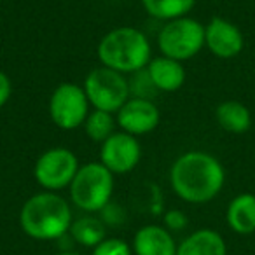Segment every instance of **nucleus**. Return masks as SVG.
<instances>
[{
	"mask_svg": "<svg viewBox=\"0 0 255 255\" xmlns=\"http://www.w3.org/2000/svg\"><path fill=\"white\" fill-rule=\"evenodd\" d=\"M147 72H149L150 81L157 91L173 93L180 89L185 82V68L182 61L171 60L166 56L152 58L150 63L147 65Z\"/></svg>",
	"mask_w": 255,
	"mask_h": 255,
	"instance_id": "nucleus-13",
	"label": "nucleus"
},
{
	"mask_svg": "<svg viewBox=\"0 0 255 255\" xmlns=\"http://www.w3.org/2000/svg\"><path fill=\"white\" fill-rule=\"evenodd\" d=\"M157 46L166 58L177 61L191 60L205 47V25L189 16L166 21L159 30Z\"/></svg>",
	"mask_w": 255,
	"mask_h": 255,
	"instance_id": "nucleus-5",
	"label": "nucleus"
},
{
	"mask_svg": "<svg viewBox=\"0 0 255 255\" xmlns=\"http://www.w3.org/2000/svg\"><path fill=\"white\" fill-rule=\"evenodd\" d=\"M0 2H2V0H0Z\"/></svg>",
	"mask_w": 255,
	"mask_h": 255,
	"instance_id": "nucleus-24",
	"label": "nucleus"
},
{
	"mask_svg": "<svg viewBox=\"0 0 255 255\" xmlns=\"http://www.w3.org/2000/svg\"><path fill=\"white\" fill-rule=\"evenodd\" d=\"M98 58L103 67L121 74H135L152 60V49L145 33L133 26H119L102 37Z\"/></svg>",
	"mask_w": 255,
	"mask_h": 255,
	"instance_id": "nucleus-3",
	"label": "nucleus"
},
{
	"mask_svg": "<svg viewBox=\"0 0 255 255\" xmlns=\"http://www.w3.org/2000/svg\"><path fill=\"white\" fill-rule=\"evenodd\" d=\"M56 255H81V254H77V252H70V250H65V252H60V254H56Z\"/></svg>",
	"mask_w": 255,
	"mask_h": 255,
	"instance_id": "nucleus-23",
	"label": "nucleus"
},
{
	"mask_svg": "<svg viewBox=\"0 0 255 255\" xmlns=\"http://www.w3.org/2000/svg\"><path fill=\"white\" fill-rule=\"evenodd\" d=\"M116 121L124 133L133 136L147 135L159 124V109L152 100L129 98L117 112Z\"/></svg>",
	"mask_w": 255,
	"mask_h": 255,
	"instance_id": "nucleus-10",
	"label": "nucleus"
},
{
	"mask_svg": "<svg viewBox=\"0 0 255 255\" xmlns=\"http://www.w3.org/2000/svg\"><path fill=\"white\" fill-rule=\"evenodd\" d=\"M226 220L231 231L241 236L255 233V194L241 192L231 199L226 212Z\"/></svg>",
	"mask_w": 255,
	"mask_h": 255,
	"instance_id": "nucleus-15",
	"label": "nucleus"
},
{
	"mask_svg": "<svg viewBox=\"0 0 255 255\" xmlns=\"http://www.w3.org/2000/svg\"><path fill=\"white\" fill-rule=\"evenodd\" d=\"M84 131L93 142L103 143L110 135H114V128H116V121L110 112L105 110H91L89 116L84 121Z\"/></svg>",
	"mask_w": 255,
	"mask_h": 255,
	"instance_id": "nucleus-19",
	"label": "nucleus"
},
{
	"mask_svg": "<svg viewBox=\"0 0 255 255\" xmlns=\"http://www.w3.org/2000/svg\"><path fill=\"white\" fill-rule=\"evenodd\" d=\"M205 46L220 60L236 58L245 47V37L234 23L224 18H212L205 25Z\"/></svg>",
	"mask_w": 255,
	"mask_h": 255,
	"instance_id": "nucleus-11",
	"label": "nucleus"
},
{
	"mask_svg": "<svg viewBox=\"0 0 255 255\" xmlns=\"http://www.w3.org/2000/svg\"><path fill=\"white\" fill-rule=\"evenodd\" d=\"M91 255H133V248L121 238H105L93 248Z\"/></svg>",
	"mask_w": 255,
	"mask_h": 255,
	"instance_id": "nucleus-20",
	"label": "nucleus"
},
{
	"mask_svg": "<svg viewBox=\"0 0 255 255\" xmlns=\"http://www.w3.org/2000/svg\"><path fill=\"white\" fill-rule=\"evenodd\" d=\"M215 117L219 126L227 133L240 135V133L248 131L252 126V114L248 107L234 100L220 103L215 110Z\"/></svg>",
	"mask_w": 255,
	"mask_h": 255,
	"instance_id": "nucleus-16",
	"label": "nucleus"
},
{
	"mask_svg": "<svg viewBox=\"0 0 255 255\" xmlns=\"http://www.w3.org/2000/svg\"><path fill=\"white\" fill-rule=\"evenodd\" d=\"M177 255H227L222 234L213 229H198L178 243Z\"/></svg>",
	"mask_w": 255,
	"mask_h": 255,
	"instance_id": "nucleus-14",
	"label": "nucleus"
},
{
	"mask_svg": "<svg viewBox=\"0 0 255 255\" xmlns=\"http://www.w3.org/2000/svg\"><path fill=\"white\" fill-rule=\"evenodd\" d=\"M68 234L75 243L88 248H95L96 245H100L107 238V227L102 219L86 215L72 222Z\"/></svg>",
	"mask_w": 255,
	"mask_h": 255,
	"instance_id": "nucleus-17",
	"label": "nucleus"
},
{
	"mask_svg": "<svg viewBox=\"0 0 255 255\" xmlns=\"http://www.w3.org/2000/svg\"><path fill=\"white\" fill-rule=\"evenodd\" d=\"M79 168L77 156L70 149L53 147L39 156L33 166V177L44 191L58 192L70 187Z\"/></svg>",
	"mask_w": 255,
	"mask_h": 255,
	"instance_id": "nucleus-7",
	"label": "nucleus"
},
{
	"mask_svg": "<svg viewBox=\"0 0 255 255\" xmlns=\"http://www.w3.org/2000/svg\"><path fill=\"white\" fill-rule=\"evenodd\" d=\"M72 222L74 217L68 201L51 191L33 194L19 212L21 231L39 241H54L67 236Z\"/></svg>",
	"mask_w": 255,
	"mask_h": 255,
	"instance_id": "nucleus-2",
	"label": "nucleus"
},
{
	"mask_svg": "<svg viewBox=\"0 0 255 255\" xmlns=\"http://www.w3.org/2000/svg\"><path fill=\"white\" fill-rule=\"evenodd\" d=\"M70 199L86 213L102 212L110 205L114 192V173L102 163H86L79 168L70 184Z\"/></svg>",
	"mask_w": 255,
	"mask_h": 255,
	"instance_id": "nucleus-4",
	"label": "nucleus"
},
{
	"mask_svg": "<svg viewBox=\"0 0 255 255\" xmlns=\"http://www.w3.org/2000/svg\"><path fill=\"white\" fill-rule=\"evenodd\" d=\"M82 88L89 103L96 110H105L110 114H117L121 107L131 98L129 81L124 77V74L107 67L93 68Z\"/></svg>",
	"mask_w": 255,
	"mask_h": 255,
	"instance_id": "nucleus-6",
	"label": "nucleus"
},
{
	"mask_svg": "<svg viewBox=\"0 0 255 255\" xmlns=\"http://www.w3.org/2000/svg\"><path fill=\"white\" fill-rule=\"evenodd\" d=\"M189 224L187 217H185L184 212L180 210H168L164 213V227H166L170 233H177V231L185 229Z\"/></svg>",
	"mask_w": 255,
	"mask_h": 255,
	"instance_id": "nucleus-21",
	"label": "nucleus"
},
{
	"mask_svg": "<svg viewBox=\"0 0 255 255\" xmlns=\"http://www.w3.org/2000/svg\"><path fill=\"white\" fill-rule=\"evenodd\" d=\"M12 95V82L5 72L0 70V109L9 102Z\"/></svg>",
	"mask_w": 255,
	"mask_h": 255,
	"instance_id": "nucleus-22",
	"label": "nucleus"
},
{
	"mask_svg": "<svg viewBox=\"0 0 255 255\" xmlns=\"http://www.w3.org/2000/svg\"><path fill=\"white\" fill-rule=\"evenodd\" d=\"M147 14L163 21H171L187 16L196 5V0H142Z\"/></svg>",
	"mask_w": 255,
	"mask_h": 255,
	"instance_id": "nucleus-18",
	"label": "nucleus"
},
{
	"mask_svg": "<svg viewBox=\"0 0 255 255\" xmlns=\"http://www.w3.org/2000/svg\"><path fill=\"white\" fill-rule=\"evenodd\" d=\"M170 184L185 203L205 205L220 194L226 184V170L212 154L189 150L171 164Z\"/></svg>",
	"mask_w": 255,
	"mask_h": 255,
	"instance_id": "nucleus-1",
	"label": "nucleus"
},
{
	"mask_svg": "<svg viewBox=\"0 0 255 255\" xmlns=\"http://www.w3.org/2000/svg\"><path fill=\"white\" fill-rule=\"evenodd\" d=\"M140 157H142V147L138 138L124 131L110 135L100 149V163L114 175L133 171L138 166Z\"/></svg>",
	"mask_w": 255,
	"mask_h": 255,
	"instance_id": "nucleus-9",
	"label": "nucleus"
},
{
	"mask_svg": "<svg viewBox=\"0 0 255 255\" xmlns=\"http://www.w3.org/2000/svg\"><path fill=\"white\" fill-rule=\"evenodd\" d=\"M131 248L135 255H177L178 243L166 227L149 224L135 233Z\"/></svg>",
	"mask_w": 255,
	"mask_h": 255,
	"instance_id": "nucleus-12",
	"label": "nucleus"
},
{
	"mask_svg": "<svg viewBox=\"0 0 255 255\" xmlns=\"http://www.w3.org/2000/svg\"><path fill=\"white\" fill-rule=\"evenodd\" d=\"M89 100L82 86L63 82L53 91L49 98L51 121L61 129H77L89 116Z\"/></svg>",
	"mask_w": 255,
	"mask_h": 255,
	"instance_id": "nucleus-8",
	"label": "nucleus"
}]
</instances>
